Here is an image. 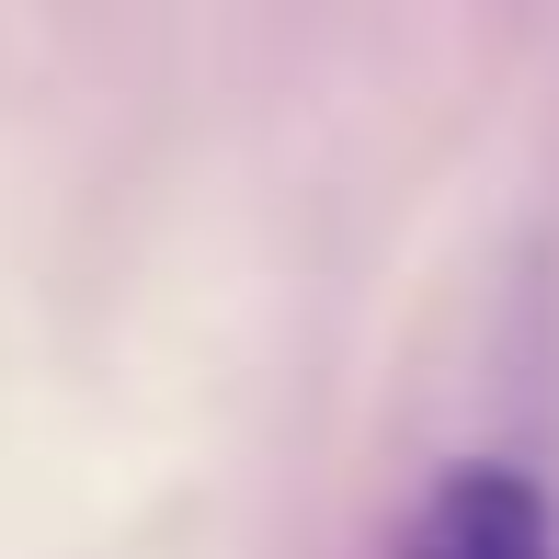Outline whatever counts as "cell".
I'll return each mask as SVG.
<instances>
[{"mask_svg":"<svg viewBox=\"0 0 559 559\" xmlns=\"http://www.w3.org/2000/svg\"><path fill=\"white\" fill-rule=\"evenodd\" d=\"M400 559H559V514H548V491L525 468L468 456V468H445L435 491H423Z\"/></svg>","mask_w":559,"mask_h":559,"instance_id":"1","label":"cell"}]
</instances>
